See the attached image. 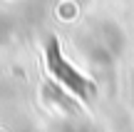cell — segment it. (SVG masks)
Here are the masks:
<instances>
[{"mask_svg": "<svg viewBox=\"0 0 134 132\" xmlns=\"http://www.w3.org/2000/svg\"><path fill=\"white\" fill-rule=\"evenodd\" d=\"M45 57H47L50 72L57 77V82L62 85L65 90H70V92L77 95V97H90V95L94 92V85H92L82 72H77V70L62 57V52H60V47H57L55 40L47 43V52H45Z\"/></svg>", "mask_w": 134, "mask_h": 132, "instance_id": "cell-1", "label": "cell"}]
</instances>
